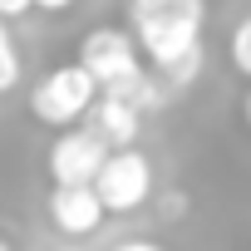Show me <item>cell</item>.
Returning <instances> with one entry per match:
<instances>
[{"label":"cell","instance_id":"6da1fadb","mask_svg":"<svg viewBox=\"0 0 251 251\" xmlns=\"http://www.w3.org/2000/svg\"><path fill=\"white\" fill-rule=\"evenodd\" d=\"M94 94H99V84H94L89 69L74 59V64L50 69V74L30 89V113H35L40 123H50V128H74V123H84Z\"/></svg>","mask_w":251,"mask_h":251},{"label":"cell","instance_id":"7a4b0ae2","mask_svg":"<svg viewBox=\"0 0 251 251\" xmlns=\"http://www.w3.org/2000/svg\"><path fill=\"white\" fill-rule=\"evenodd\" d=\"M79 64L89 69V79L99 89H123V84H133L148 64H143V50L133 40V30H118V25H99L84 35L79 45Z\"/></svg>","mask_w":251,"mask_h":251},{"label":"cell","instance_id":"3957f363","mask_svg":"<svg viewBox=\"0 0 251 251\" xmlns=\"http://www.w3.org/2000/svg\"><path fill=\"white\" fill-rule=\"evenodd\" d=\"M94 192L103 202V212H138L153 197V163L138 148H108L103 168L94 173Z\"/></svg>","mask_w":251,"mask_h":251},{"label":"cell","instance_id":"277c9868","mask_svg":"<svg viewBox=\"0 0 251 251\" xmlns=\"http://www.w3.org/2000/svg\"><path fill=\"white\" fill-rule=\"evenodd\" d=\"M103 217L108 212H103L94 182H54V192H50V222H54L59 236L84 241V236H94L103 226Z\"/></svg>","mask_w":251,"mask_h":251},{"label":"cell","instance_id":"5b68a950","mask_svg":"<svg viewBox=\"0 0 251 251\" xmlns=\"http://www.w3.org/2000/svg\"><path fill=\"white\" fill-rule=\"evenodd\" d=\"M103 158H108V148L84 123H74V128H59V138L50 143V177L54 182H94Z\"/></svg>","mask_w":251,"mask_h":251},{"label":"cell","instance_id":"8992f818","mask_svg":"<svg viewBox=\"0 0 251 251\" xmlns=\"http://www.w3.org/2000/svg\"><path fill=\"white\" fill-rule=\"evenodd\" d=\"M143 118H148V113H138L123 94L99 89L94 103H89V113H84V128H89L103 148H133L138 133H143Z\"/></svg>","mask_w":251,"mask_h":251},{"label":"cell","instance_id":"52a82bcc","mask_svg":"<svg viewBox=\"0 0 251 251\" xmlns=\"http://www.w3.org/2000/svg\"><path fill=\"white\" fill-rule=\"evenodd\" d=\"M207 0H128V30H202Z\"/></svg>","mask_w":251,"mask_h":251},{"label":"cell","instance_id":"ba28073f","mask_svg":"<svg viewBox=\"0 0 251 251\" xmlns=\"http://www.w3.org/2000/svg\"><path fill=\"white\" fill-rule=\"evenodd\" d=\"M20 74H25L20 45H15V35H10V20H0V94H10V89L20 84Z\"/></svg>","mask_w":251,"mask_h":251},{"label":"cell","instance_id":"9c48e42d","mask_svg":"<svg viewBox=\"0 0 251 251\" xmlns=\"http://www.w3.org/2000/svg\"><path fill=\"white\" fill-rule=\"evenodd\" d=\"M148 202H153V212H158L163 222H182V217H187V207H192V202H187V192H177V187H168V192H153Z\"/></svg>","mask_w":251,"mask_h":251},{"label":"cell","instance_id":"30bf717a","mask_svg":"<svg viewBox=\"0 0 251 251\" xmlns=\"http://www.w3.org/2000/svg\"><path fill=\"white\" fill-rule=\"evenodd\" d=\"M231 64H236V74L251 79V15L236 20V30H231Z\"/></svg>","mask_w":251,"mask_h":251},{"label":"cell","instance_id":"8fae6325","mask_svg":"<svg viewBox=\"0 0 251 251\" xmlns=\"http://www.w3.org/2000/svg\"><path fill=\"white\" fill-rule=\"evenodd\" d=\"M25 10H35L30 0H0V20H20Z\"/></svg>","mask_w":251,"mask_h":251},{"label":"cell","instance_id":"7c38bea8","mask_svg":"<svg viewBox=\"0 0 251 251\" xmlns=\"http://www.w3.org/2000/svg\"><path fill=\"white\" fill-rule=\"evenodd\" d=\"M113 251H168V246H158V241H148V236H133V241H118Z\"/></svg>","mask_w":251,"mask_h":251},{"label":"cell","instance_id":"4fadbf2b","mask_svg":"<svg viewBox=\"0 0 251 251\" xmlns=\"http://www.w3.org/2000/svg\"><path fill=\"white\" fill-rule=\"evenodd\" d=\"M30 5H35V10H45V15H64L74 0H30Z\"/></svg>","mask_w":251,"mask_h":251},{"label":"cell","instance_id":"5bb4252c","mask_svg":"<svg viewBox=\"0 0 251 251\" xmlns=\"http://www.w3.org/2000/svg\"><path fill=\"white\" fill-rule=\"evenodd\" d=\"M54 251H84V246H79V241H64V246H54Z\"/></svg>","mask_w":251,"mask_h":251},{"label":"cell","instance_id":"9a60e30c","mask_svg":"<svg viewBox=\"0 0 251 251\" xmlns=\"http://www.w3.org/2000/svg\"><path fill=\"white\" fill-rule=\"evenodd\" d=\"M0 251H10V241H5V236H0Z\"/></svg>","mask_w":251,"mask_h":251}]
</instances>
